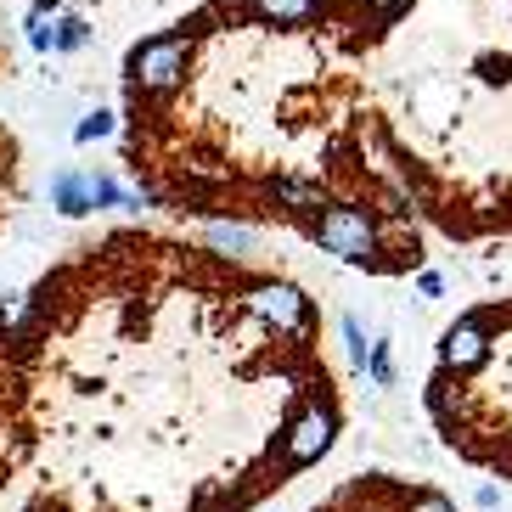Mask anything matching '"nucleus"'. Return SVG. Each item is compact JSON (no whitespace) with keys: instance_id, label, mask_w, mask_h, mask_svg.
Masks as SVG:
<instances>
[{"instance_id":"9","label":"nucleus","mask_w":512,"mask_h":512,"mask_svg":"<svg viewBox=\"0 0 512 512\" xmlns=\"http://www.w3.org/2000/svg\"><path fill=\"white\" fill-rule=\"evenodd\" d=\"M113 124H119V119H113L107 107H91V113H85V119L74 124V141H79V147H91V141H107V136H113Z\"/></svg>"},{"instance_id":"8","label":"nucleus","mask_w":512,"mask_h":512,"mask_svg":"<svg viewBox=\"0 0 512 512\" xmlns=\"http://www.w3.org/2000/svg\"><path fill=\"white\" fill-rule=\"evenodd\" d=\"M85 46H91V23L79 12H62L57 17V51L68 57V51H85Z\"/></svg>"},{"instance_id":"12","label":"nucleus","mask_w":512,"mask_h":512,"mask_svg":"<svg viewBox=\"0 0 512 512\" xmlns=\"http://www.w3.org/2000/svg\"><path fill=\"white\" fill-rule=\"evenodd\" d=\"M214 242H220V248H254V237L242 226H214Z\"/></svg>"},{"instance_id":"4","label":"nucleus","mask_w":512,"mask_h":512,"mask_svg":"<svg viewBox=\"0 0 512 512\" xmlns=\"http://www.w3.org/2000/svg\"><path fill=\"white\" fill-rule=\"evenodd\" d=\"M332 434H338V411H332V406L299 411V417L287 422V434H282V462H287V473H299V467H310L316 456H327Z\"/></svg>"},{"instance_id":"3","label":"nucleus","mask_w":512,"mask_h":512,"mask_svg":"<svg viewBox=\"0 0 512 512\" xmlns=\"http://www.w3.org/2000/svg\"><path fill=\"white\" fill-rule=\"evenodd\" d=\"M242 310L254 321H265L271 332H293V338H304L316 327V310H310V299L293 282H254L242 293Z\"/></svg>"},{"instance_id":"7","label":"nucleus","mask_w":512,"mask_h":512,"mask_svg":"<svg viewBox=\"0 0 512 512\" xmlns=\"http://www.w3.org/2000/svg\"><path fill=\"white\" fill-rule=\"evenodd\" d=\"M254 12L276 29H293V23H310V17L327 12V0H254Z\"/></svg>"},{"instance_id":"13","label":"nucleus","mask_w":512,"mask_h":512,"mask_svg":"<svg viewBox=\"0 0 512 512\" xmlns=\"http://www.w3.org/2000/svg\"><path fill=\"white\" fill-rule=\"evenodd\" d=\"M417 287H422V293H428V299H434V293H439V287H445V282H439L434 271H422V276H417Z\"/></svg>"},{"instance_id":"10","label":"nucleus","mask_w":512,"mask_h":512,"mask_svg":"<svg viewBox=\"0 0 512 512\" xmlns=\"http://www.w3.org/2000/svg\"><path fill=\"white\" fill-rule=\"evenodd\" d=\"M23 40H29L34 51H57V17L29 12V17H23Z\"/></svg>"},{"instance_id":"6","label":"nucleus","mask_w":512,"mask_h":512,"mask_svg":"<svg viewBox=\"0 0 512 512\" xmlns=\"http://www.w3.org/2000/svg\"><path fill=\"white\" fill-rule=\"evenodd\" d=\"M51 203H57V214H68V220L91 214V209H96L91 175H79V169H57V181H51Z\"/></svg>"},{"instance_id":"2","label":"nucleus","mask_w":512,"mask_h":512,"mask_svg":"<svg viewBox=\"0 0 512 512\" xmlns=\"http://www.w3.org/2000/svg\"><path fill=\"white\" fill-rule=\"evenodd\" d=\"M186 62H192V40L186 34H152L130 51V91L136 96H164L186 79Z\"/></svg>"},{"instance_id":"1","label":"nucleus","mask_w":512,"mask_h":512,"mask_svg":"<svg viewBox=\"0 0 512 512\" xmlns=\"http://www.w3.org/2000/svg\"><path fill=\"white\" fill-rule=\"evenodd\" d=\"M310 237L338 254L344 265H372V271H389L383 265V242H377V214L355 209V203H332V209L310 214Z\"/></svg>"},{"instance_id":"14","label":"nucleus","mask_w":512,"mask_h":512,"mask_svg":"<svg viewBox=\"0 0 512 512\" xmlns=\"http://www.w3.org/2000/svg\"><path fill=\"white\" fill-rule=\"evenodd\" d=\"M366 6H372V12H383V17H389L394 6H406V0H366Z\"/></svg>"},{"instance_id":"15","label":"nucleus","mask_w":512,"mask_h":512,"mask_svg":"<svg viewBox=\"0 0 512 512\" xmlns=\"http://www.w3.org/2000/svg\"><path fill=\"white\" fill-rule=\"evenodd\" d=\"M68 0H34V12H62Z\"/></svg>"},{"instance_id":"11","label":"nucleus","mask_w":512,"mask_h":512,"mask_svg":"<svg viewBox=\"0 0 512 512\" xmlns=\"http://www.w3.org/2000/svg\"><path fill=\"white\" fill-rule=\"evenodd\" d=\"M366 366H372V383H383V389H389V383H394V361H389V344H372V355H366Z\"/></svg>"},{"instance_id":"5","label":"nucleus","mask_w":512,"mask_h":512,"mask_svg":"<svg viewBox=\"0 0 512 512\" xmlns=\"http://www.w3.org/2000/svg\"><path fill=\"white\" fill-rule=\"evenodd\" d=\"M439 355H445V366H456V372H467V366H479L484 355H490V338H484V321H479V316L456 321V327L445 332V344H439Z\"/></svg>"}]
</instances>
